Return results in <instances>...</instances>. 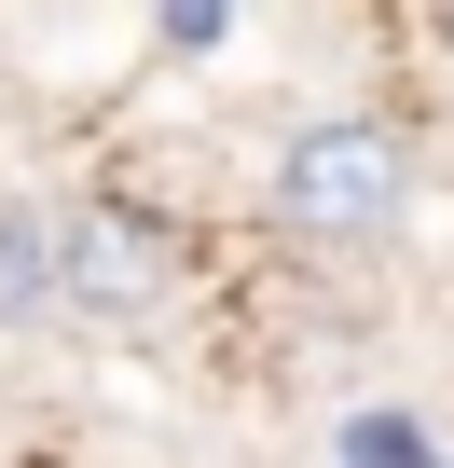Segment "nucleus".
I'll list each match as a JSON object with an SVG mask.
<instances>
[{
    "mask_svg": "<svg viewBox=\"0 0 454 468\" xmlns=\"http://www.w3.org/2000/svg\"><path fill=\"white\" fill-rule=\"evenodd\" d=\"M276 234H303V249H385L399 207H413V124L399 111H317L276 179H262Z\"/></svg>",
    "mask_w": 454,
    "mask_h": 468,
    "instance_id": "nucleus-1",
    "label": "nucleus"
},
{
    "mask_svg": "<svg viewBox=\"0 0 454 468\" xmlns=\"http://www.w3.org/2000/svg\"><path fill=\"white\" fill-rule=\"evenodd\" d=\"M179 290V234L152 220V207H124V193H97V207H56V303L69 317H152Z\"/></svg>",
    "mask_w": 454,
    "mask_h": 468,
    "instance_id": "nucleus-2",
    "label": "nucleus"
},
{
    "mask_svg": "<svg viewBox=\"0 0 454 468\" xmlns=\"http://www.w3.org/2000/svg\"><path fill=\"white\" fill-rule=\"evenodd\" d=\"M56 317V207H0V331Z\"/></svg>",
    "mask_w": 454,
    "mask_h": 468,
    "instance_id": "nucleus-3",
    "label": "nucleus"
},
{
    "mask_svg": "<svg viewBox=\"0 0 454 468\" xmlns=\"http://www.w3.org/2000/svg\"><path fill=\"white\" fill-rule=\"evenodd\" d=\"M331 468H440V454H427V441H413L399 413H358V427L331 441Z\"/></svg>",
    "mask_w": 454,
    "mask_h": 468,
    "instance_id": "nucleus-4",
    "label": "nucleus"
},
{
    "mask_svg": "<svg viewBox=\"0 0 454 468\" xmlns=\"http://www.w3.org/2000/svg\"><path fill=\"white\" fill-rule=\"evenodd\" d=\"M220 15H235V0H165V42L179 56H220Z\"/></svg>",
    "mask_w": 454,
    "mask_h": 468,
    "instance_id": "nucleus-5",
    "label": "nucleus"
},
{
    "mask_svg": "<svg viewBox=\"0 0 454 468\" xmlns=\"http://www.w3.org/2000/svg\"><path fill=\"white\" fill-rule=\"evenodd\" d=\"M440 42H454V0H440Z\"/></svg>",
    "mask_w": 454,
    "mask_h": 468,
    "instance_id": "nucleus-6",
    "label": "nucleus"
}]
</instances>
